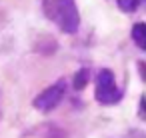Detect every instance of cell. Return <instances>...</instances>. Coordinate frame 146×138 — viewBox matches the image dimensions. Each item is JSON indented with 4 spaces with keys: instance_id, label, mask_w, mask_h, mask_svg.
<instances>
[{
    "instance_id": "cell-4",
    "label": "cell",
    "mask_w": 146,
    "mask_h": 138,
    "mask_svg": "<svg viewBox=\"0 0 146 138\" xmlns=\"http://www.w3.org/2000/svg\"><path fill=\"white\" fill-rule=\"evenodd\" d=\"M132 40L136 42L140 50H146V24L144 22H136L132 26Z\"/></svg>"
},
{
    "instance_id": "cell-7",
    "label": "cell",
    "mask_w": 146,
    "mask_h": 138,
    "mask_svg": "<svg viewBox=\"0 0 146 138\" xmlns=\"http://www.w3.org/2000/svg\"><path fill=\"white\" fill-rule=\"evenodd\" d=\"M138 116L144 120V96L140 98V102H138Z\"/></svg>"
},
{
    "instance_id": "cell-6",
    "label": "cell",
    "mask_w": 146,
    "mask_h": 138,
    "mask_svg": "<svg viewBox=\"0 0 146 138\" xmlns=\"http://www.w3.org/2000/svg\"><path fill=\"white\" fill-rule=\"evenodd\" d=\"M116 2H118V8H120L122 12L132 14V12L138 10V6L142 4V0H116Z\"/></svg>"
},
{
    "instance_id": "cell-1",
    "label": "cell",
    "mask_w": 146,
    "mask_h": 138,
    "mask_svg": "<svg viewBox=\"0 0 146 138\" xmlns=\"http://www.w3.org/2000/svg\"><path fill=\"white\" fill-rule=\"evenodd\" d=\"M44 16L64 34H76L80 28V12L76 0H40Z\"/></svg>"
},
{
    "instance_id": "cell-2",
    "label": "cell",
    "mask_w": 146,
    "mask_h": 138,
    "mask_svg": "<svg viewBox=\"0 0 146 138\" xmlns=\"http://www.w3.org/2000/svg\"><path fill=\"white\" fill-rule=\"evenodd\" d=\"M94 98H96L98 104H104V106H112V104H118V102L122 100V90L118 88L112 70L102 68V70L98 72Z\"/></svg>"
},
{
    "instance_id": "cell-5",
    "label": "cell",
    "mask_w": 146,
    "mask_h": 138,
    "mask_svg": "<svg viewBox=\"0 0 146 138\" xmlns=\"http://www.w3.org/2000/svg\"><path fill=\"white\" fill-rule=\"evenodd\" d=\"M88 80H90V70H88V68H80V70L74 74V80H72L74 90H76V92L84 90V88H86V84H88Z\"/></svg>"
},
{
    "instance_id": "cell-3",
    "label": "cell",
    "mask_w": 146,
    "mask_h": 138,
    "mask_svg": "<svg viewBox=\"0 0 146 138\" xmlns=\"http://www.w3.org/2000/svg\"><path fill=\"white\" fill-rule=\"evenodd\" d=\"M64 94H66V78H58L52 86H48L46 90H42V92L32 100V104H34V108L40 110V112H50V110H54V108L62 102Z\"/></svg>"
}]
</instances>
